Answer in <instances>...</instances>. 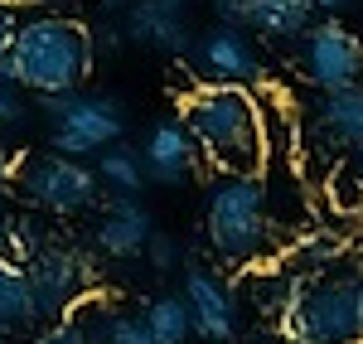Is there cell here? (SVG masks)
I'll use <instances>...</instances> for the list:
<instances>
[{"instance_id":"20","label":"cell","mask_w":363,"mask_h":344,"mask_svg":"<svg viewBox=\"0 0 363 344\" xmlns=\"http://www.w3.org/2000/svg\"><path fill=\"white\" fill-rule=\"evenodd\" d=\"M325 199L335 213H344V223L349 218H363V174L349 165V170H330V184H325Z\"/></svg>"},{"instance_id":"32","label":"cell","mask_w":363,"mask_h":344,"mask_svg":"<svg viewBox=\"0 0 363 344\" xmlns=\"http://www.w3.org/2000/svg\"><path fill=\"white\" fill-rule=\"evenodd\" d=\"M150 5H165V10H179V15H189V5H194V0H150Z\"/></svg>"},{"instance_id":"21","label":"cell","mask_w":363,"mask_h":344,"mask_svg":"<svg viewBox=\"0 0 363 344\" xmlns=\"http://www.w3.org/2000/svg\"><path fill=\"white\" fill-rule=\"evenodd\" d=\"M44 248H49V243H44V233H39L34 218H5V257H10V262L29 267Z\"/></svg>"},{"instance_id":"33","label":"cell","mask_w":363,"mask_h":344,"mask_svg":"<svg viewBox=\"0 0 363 344\" xmlns=\"http://www.w3.org/2000/svg\"><path fill=\"white\" fill-rule=\"evenodd\" d=\"M5 5H15V10H25V5H49V0H5Z\"/></svg>"},{"instance_id":"26","label":"cell","mask_w":363,"mask_h":344,"mask_svg":"<svg viewBox=\"0 0 363 344\" xmlns=\"http://www.w3.org/2000/svg\"><path fill=\"white\" fill-rule=\"evenodd\" d=\"M145 257H150L155 272H169V267H179V243H174L169 233H155L150 248H145Z\"/></svg>"},{"instance_id":"36","label":"cell","mask_w":363,"mask_h":344,"mask_svg":"<svg viewBox=\"0 0 363 344\" xmlns=\"http://www.w3.org/2000/svg\"><path fill=\"white\" fill-rule=\"evenodd\" d=\"M359 320H363V287H359Z\"/></svg>"},{"instance_id":"1","label":"cell","mask_w":363,"mask_h":344,"mask_svg":"<svg viewBox=\"0 0 363 344\" xmlns=\"http://www.w3.org/2000/svg\"><path fill=\"white\" fill-rule=\"evenodd\" d=\"M179 121L194 131L213 174H267L272 141L257 92L242 83H199L179 97Z\"/></svg>"},{"instance_id":"5","label":"cell","mask_w":363,"mask_h":344,"mask_svg":"<svg viewBox=\"0 0 363 344\" xmlns=\"http://www.w3.org/2000/svg\"><path fill=\"white\" fill-rule=\"evenodd\" d=\"M39 112L49 121V145L58 155H102L107 145L121 141L126 131V102L112 92H44L39 97Z\"/></svg>"},{"instance_id":"27","label":"cell","mask_w":363,"mask_h":344,"mask_svg":"<svg viewBox=\"0 0 363 344\" xmlns=\"http://www.w3.org/2000/svg\"><path fill=\"white\" fill-rule=\"evenodd\" d=\"M208 5H213L218 25H238V29H247V20H252V0H208Z\"/></svg>"},{"instance_id":"10","label":"cell","mask_w":363,"mask_h":344,"mask_svg":"<svg viewBox=\"0 0 363 344\" xmlns=\"http://www.w3.org/2000/svg\"><path fill=\"white\" fill-rule=\"evenodd\" d=\"M140 155H145V174H150L155 184H184L189 174H199L208 165L203 150H199V141H194V131H189L184 121H160V126H150Z\"/></svg>"},{"instance_id":"16","label":"cell","mask_w":363,"mask_h":344,"mask_svg":"<svg viewBox=\"0 0 363 344\" xmlns=\"http://www.w3.org/2000/svg\"><path fill=\"white\" fill-rule=\"evenodd\" d=\"M315 15H320V10H315L310 0H252L247 29L267 34V39H306L310 29L320 25Z\"/></svg>"},{"instance_id":"18","label":"cell","mask_w":363,"mask_h":344,"mask_svg":"<svg viewBox=\"0 0 363 344\" xmlns=\"http://www.w3.org/2000/svg\"><path fill=\"white\" fill-rule=\"evenodd\" d=\"M0 325H5V330H29V325H39V301H34L29 272L20 262H0Z\"/></svg>"},{"instance_id":"31","label":"cell","mask_w":363,"mask_h":344,"mask_svg":"<svg viewBox=\"0 0 363 344\" xmlns=\"http://www.w3.org/2000/svg\"><path fill=\"white\" fill-rule=\"evenodd\" d=\"M97 5H102V10H107V15H116V10H121V15H126V10H131V5H136V0H97Z\"/></svg>"},{"instance_id":"7","label":"cell","mask_w":363,"mask_h":344,"mask_svg":"<svg viewBox=\"0 0 363 344\" xmlns=\"http://www.w3.org/2000/svg\"><path fill=\"white\" fill-rule=\"evenodd\" d=\"M25 272H29V287H34V301H39V325L63 320L78 301L102 291L97 257H87L83 248H68V243H49Z\"/></svg>"},{"instance_id":"11","label":"cell","mask_w":363,"mask_h":344,"mask_svg":"<svg viewBox=\"0 0 363 344\" xmlns=\"http://www.w3.org/2000/svg\"><path fill=\"white\" fill-rule=\"evenodd\" d=\"M199 68L208 73V83H242L257 78V49L238 25H213L208 34H199L194 44Z\"/></svg>"},{"instance_id":"4","label":"cell","mask_w":363,"mask_h":344,"mask_svg":"<svg viewBox=\"0 0 363 344\" xmlns=\"http://www.w3.org/2000/svg\"><path fill=\"white\" fill-rule=\"evenodd\" d=\"M359 287L363 267L330 272L281 316V335L291 344H363V320H359Z\"/></svg>"},{"instance_id":"13","label":"cell","mask_w":363,"mask_h":344,"mask_svg":"<svg viewBox=\"0 0 363 344\" xmlns=\"http://www.w3.org/2000/svg\"><path fill=\"white\" fill-rule=\"evenodd\" d=\"M150 238H155V218L140 199H112L92 233L97 253H107V257H136L150 248Z\"/></svg>"},{"instance_id":"2","label":"cell","mask_w":363,"mask_h":344,"mask_svg":"<svg viewBox=\"0 0 363 344\" xmlns=\"http://www.w3.org/2000/svg\"><path fill=\"white\" fill-rule=\"evenodd\" d=\"M267 204V179L262 174H213L208 199H203V233L208 248L223 267L252 272L262 262H277L291 243V233H277Z\"/></svg>"},{"instance_id":"19","label":"cell","mask_w":363,"mask_h":344,"mask_svg":"<svg viewBox=\"0 0 363 344\" xmlns=\"http://www.w3.org/2000/svg\"><path fill=\"white\" fill-rule=\"evenodd\" d=\"M145 325H150L155 344H184L194 335V311L184 296H155L145 306Z\"/></svg>"},{"instance_id":"35","label":"cell","mask_w":363,"mask_h":344,"mask_svg":"<svg viewBox=\"0 0 363 344\" xmlns=\"http://www.w3.org/2000/svg\"><path fill=\"white\" fill-rule=\"evenodd\" d=\"M0 262H10V257H5V228H0Z\"/></svg>"},{"instance_id":"30","label":"cell","mask_w":363,"mask_h":344,"mask_svg":"<svg viewBox=\"0 0 363 344\" xmlns=\"http://www.w3.org/2000/svg\"><path fill=\"white\" fill-rule=\"evenodd\" d=\"M10 179H15V150L0 141V194L10 189Z\"/></svg>"},{"instance_id":"38","label":"cell","mask_w":363,"mask_h":344,"mask_svg":"<svg viewBox=\"0 0 363 344\" xmlns=\"http://www.w3.org/2000/svg\"><path fill=\"white\" fill-rule=\"evenodd\" d=\"M0 228H5V213H0Z\"/></svg>"},{"instance_id":"6","label":"cell","mask_w":363,"mask_h":344,"mask_svg":"<svg viewBox=\"0 0 363 344\" xmlns=\"http://www.w3.org/2000/svg\"><path fill=\"white\" fill-rule=\"evenodd\" d=\"M97 170H87L73 155H15L10 189L49 213H83L97 199Z\"/></svg>"},{"instance_id":"17","label":"cell","mask_w":363,"mask_h":344,"mask_svg":"<svg viewBox=\"0 0 363 344\" xmlns=\"http://www.w3.org/2000/svg\"><path fill=\"white\" fill-rule=\"evenodd\" d=\"M97 179L112 189V199H136L140 184L150 179V174H145V155H140L136 145H126V141L107 145V150L97 155Z\"/></svg>"},{"instance_id":"8","label":"cell","mask_w":363,"mask_h":344,"mask_svg":"<svg viewBox=\"0 0 363 344\" xmlns=\"http://www.w3.org/2000/svg\"><path fill=\"white\" fill-rule=\"evenodd\" d=\"M306 78L320 92H339V87H354L363 78V39L354 29H344L339 20H320L306 34V54H301Z\"/></svg>"},{"instance_id":"25","label":"cell","mask_w":363,"mask_h":344,"mask_svg":"<svg viewBox=\"0 0 363 344\" xmlns=\"http://www.w3.org/2000/svg\"><path fill=\"white\" fill-rule=\"evenodd\" d=\"M25 87H15V83H5L0 78V126H25Z\"/></svg>"},{"instance_id":"9","label":"cell","mask_w":363,"mask_h":344,"mask_svg":"<svg viewBox=\"0 0 363 344\" xmlns=\"http://www.w3.org/2000/svg\"><path fill=\"white\" fill-rule=\"evenodd\" d=\"M184 301L194 311V335L208 344H238V287L218 282L208 267H189L184 277Z\"/></svg>"},{"instance_id":"28","label":"cell","mask_w":363,"mask_h":344,"mask_svg":"<svg viewBox=\"0 0 363 344\" xmlns=\"http://www.w3.org/2000/svg\"><path fill=\"white\" fill-rule=\"evenodd\" d=\"M20 25H25V20L15 15V5H5V0H0V58L15 49V34H20Z\"/></svg>"},{"instance_id":"14","label":"cell","mask_w":363,"mask_h":344,"mask_svg":"<svg viewBox=\"0 0 363 344\" xmlns=\"http://www.w3.org/2000/svg\"><path fill=\"white\" fill-rule=\"evenodd\" d=\"M349 257V233H335V228H306L296 233L291 243H286V253H281V267L286 272H296V277H306V282H320V277H330L339 272V262Z\"/></svg>"},{"instance_id":"15","label":"cell","mask_w":363,"mask_h":344,"mask_svg":"<svg viewBox=\"0 0 363 344\" xmlns=\"http://www.w3.org/2000/svg\"><path fill=\"white\" fill-rule=\"evenodd\" d=\"M315 126H320V136L330 145L359 150L363 145V83L325 92V97H320V112H315Z\"/></svg>"},{"instance_id":"12","label":"cell","mask_w":363,"mask_h":344,"mask_svg":"<svg viewBox=\"0 0 363 344\" xmlns=\"http://www.w3.org/2000/svg\"><path fill=\"white\" fill-rule=\"evenodd\" d=\"M126 39L140 44V49H160L169 58H184L194 54V29H189V15H179V10H165V5H150V0H136L131 10H126Z\"/></svg>"},{"instance_id":"37","label":"cell","mask_w":363,"mask_h":344,"mask_svg":"<svg viewBox=\"0 0 363 344\" xmlns=\"http://www.w3.org/2000/svg\"><path fill=\"white\" fill-rule=\"evenodd\" d=\"M5 335H10V330H5V325H0V344H5Z\"/></svg>"},{"instance_id":"24","label":"cell","mask_w":363,"mask_h":344,"mask_svg":"<svg viewBox=\"0 0 363 344\" xmlns=\"http://www.w3.org/2000/svg\"><path fill=\"white\" fill-rule=\"evenodd\" d=\"M126 44H131V39H126V25H116V20L92 25V54H97V58H116Z\"/></svg>"},{"instance_id":"29","label":"cell","mask_w":363,"mask_h":344,"mask_svg":"<svg viewBox=\"0 0 363 344\" xmlns=\"http://www.w3.org/2000/svg\"><path fill=\"white\" fill-rule=\"evenodd\" d=\"M310 5H315L320 15H330V20H335V15H344V10H359L363 0H310Z\"/></svg>"},{"instance_id":"23","label":"cell","mask_w":363,"mask_h":344,"mask_svg":"<svg viewBox=\"0 0 363 344\" xmlns=\"http://www.w3.org/2000/svg\"><path fill=\"white\" fill-rule=\"evenodd\" d=\"M107 344H155V335H150L145 316H121L116 311L112 325H107Z\"/></svg>"},{"instance_id":"22","label":"cell","mask_w":363,"mask_h":344,"mask_svg":"<svg viewBox=\"0 0 363 344\" xmlns=\"http://www.w3.org/2000/svg\"><path fill=\"white\" fill-rule=\"evenodd\" d=\"M34 344H102V335H97V330H87L78 316H63V320H49V325H39Z\"/></svg>"},{"instance_id":"34","label":"cell","mask_w":363,"mask_h":344,"mask_svg":"<svg viewBox=\"0 0 363 344\" xmlns=\"http://www.w3.org/2000/svg\"><path fill=\"white\" fill-rule=\"evenodd\" d=\"M354 170L363 174V145H359V150H354Z\"/></svg>"},{"instance_id":"3","label":"cell","mask_w":363,"mask_h":344,"mask_svg":"<svg viewBox=\"0 0 363 344\" xmlns=\"http://www.w3.org/2000/svg\"><path fill=\"white\" fill-rule=\"evenodd\" d=\"M92 63H97L92 25L73 15H29L15 34V49L0 58V78L44 97V92H73L92 73Z\"/></svg>"}]
</instances>
